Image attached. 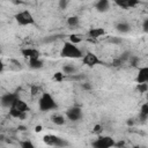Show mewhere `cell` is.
<instances>
[{
	"mask_svg": "<svg viewBox=\"0 0 148 148\" xmlns=\"http://www.w3.org/2000/svg\"><path fill=\"white\" fill-rule=\"evenodd\" d=\"M60 57L62 58H69V59H82L83 58V52L81 49L76 45L68 42H65L61 50H60Z\"/></svg>",
	"mask_w": 148,
	"mask_h": 148,
	"instance_id": "cell-1",
	"label": "cell"
},
{
	"mask_svg": "<svg viewBox=\"0 0 148 148\" xmlns=\"http://www.w3.org/2000/svg\"><path fill=\"white\" fill-rule=\"evenodd\" d=\"M28 111H29V105L27 104V102H24L22 98L18 97L15 101V103L12 105V108H9V116L13 118L23 119Z\"/></svg>",
	"mask_w": 148,
	"mask_h": 148,
	"instance_id": "cell-2",
	"label": "cell"
},
{
	"mask_svg": "<svg viewBox=\"0 0 148 148\" xmlns=\"http://www.w3.org/2000/svg\"><path fill=\"white\" fill-rule=\"evenodd\" d=\"M38 108L40 111H51V110H56L58 108L56 99L53 98V96L50 92H43L39 98H38Z\"/></svg>",
	"mask_w": 148,
	"mask_h": 148,
	"instance_id": "cell-3",
	"label": "cell"
},
{
	"mask_svg": "<svg viewBox=\"0 0 148 148\" xmlns=\"http://www.w3.org/2000/svg\"><path fill=\"white\" fill-rule=\"evenodd\" d=\"M14 18H15V22L18 25H22V27L35 24V17L31 14V12L28 10V9H23V10L17 12L14 15Z\"/></svg>",
	"mask_w": 148,
	"mask_h": 148,
	"instance_id": "cell-4",
	"label": "cell"
},
{
	"mask_svg": "<svg viewBox=\"0 0 148 148\" xmlns=\"http://www.w3.org/2000/svg\"><path fill=\"white\" fill-rule=\"evenodd\" d=\"M92 148H113L116 147V140L109 135H98L92 142Z\"/></svg>",
	"mask_w": 148,
	"mask_h": 148,
	"instance_id": "cell-5",
	"label": "cell"
},
{
	"mask_svg": "<svg viewBox=\"0 0 148 148\" xmlns=\"http://www.w3.org/2000/svg\"><path fill=\"white\" fill-rule=\"evenodd\" d=\"M43 141L47 146H52V147H57V148H62V147L68 146V142L65 139H62V138H60L58 135H53V134L44 135Z\"/></svg>",
	"mask_w": 148,
	"mask_h": 148,
	"instance_id": "cell-6",
	"label": "cell"
},
{
	"mask_svg": "<svg viewBox=\"0 0 148 148\" xmlns=\"http://www.w3.org/2000/svg\"><path fill=\"white\" fill-rule=\"evenodd\" d=\"M82 62H83L86 66H88V67H94V66H96V65L102 64V60L98 58V56H97L96 53L88 51V52H86V53L83 54Z\"/></svg>",
	"mask_w": 148,
	"mask_h": 148,
	"instance_id": "cell-7",
	"label": "cell"
},
{
	"mask_svg": "<svg viewBox=\"0 0 148 148\" xmlns=\"http://www.w3.org/2000/svg\"><path fill=\"white\" fill-rule=\"evenodd\" d=\"M65 114H66V118L68 120L77 121V120H80L82 118L83 112H82V109L80 106L74 105V106H71L69 109H67V111L65 112Z\"/></svg>",
	"mask_w": 148,
	"mask_h": 148,
	"instance_id": "cell-8",
	"label": "cell"
},
{
	"mask_svg": "<svg viewBox=\"0 0 148 148\" xmlns=\"http://www.w3.org/2000/svg\"><path fill=\"white\" fill-rule=\"evenodd\" d=\"M18 98V95L15 94V92H6L3 95H1V98H0V103L2 105V108H12V105L15 103V101Z\"/></svg>",
	"mask_w": 148,
	"mask_h": 148,
	"instance_id": "cell-9",
	"label": "cell"
},
{
	"mask_svg": "<svg viewBox=\"0 0 148 148\" xmlns=\"http://www.w3.org/2000/svg\"><path fill=\"white\" fill-rule=\"evenodd\" d=\"M136 84L139 83H147L148 84V66H142L138 69L136 76H135Z\"/></svg>",
	"mask_w": 148,
	"mask_h": 148,
	"instance_id": "cell-10",
	"label": "cell"
},
{
	"mask_svg": "<svg viewBox=\"0 0 148 148\" xmlns=\"http://www.w3.org/2000/svg\"><path fill=\"white\" fill-rule=\"evenodd\" d=\"M21 54L28 60L35 59V58H40V52L35 47H23V49H21Z\"/></svg>",
	"mask_w": 148,
	"mask_h": 148,
	"instance_id": "cell-11",
	"label": "cell"
},
{
	"mask_svg": "<svg viewBox=\"0 0 148 148\" xmlns=\"http://www.w3.org/2000/svg\"><path fill=\"white\" fill-rule=\"evenodd\" d=\"M114 3H116L118 7H120V8L128 9V8L135 7V6L139 3V1H136V0H120V1H119V0H116Z\"/></svg>",
	"mask_w": 148,
	"mask_h": 148,
	"instance_id": "cell-12",
	"label": "cell"
},
{
	"mask_svg": "<svg viewBox=\"0 0 148 148\" xmlns=\"http://www.w3.org/2000/svg\"><path fill=\"white\" fill-rule=\"evenodd\" d=\"M105 35V29L104 28H90L88 30V36L92 39H97L102 36Z\"/></svg>",
	"mask_w": 148,
	"mask_h": 148,
	"instance_id": "cell-13",
	"label": "cell"
},
{
	"mask_svg": "<svg viewBox=\"0 0 148 148\" xmlns=\"http://www.w3.org/2000/svg\"><path fill=\"white\" fill-rule=\"evenodd\" d=\"M95 9L99 13H105L110 9V1L108 0H98L95 2Z\"/></svg>",
	"mask_w": 148,
	"mask_h": 148,
	"instance_id": "cell-14",
	"label": "cell"
},
{
	"mask_svg": "<svg viewBox=\"0 0 148 148\" xmlns=\"http://www.w3.org/2000/svg\"><path fill=\"white\" fill-rule=\"evenodd\" d=\"M114 28H116V30H117L118 32H120V34H127V32H130V30H131V25H130L128 22H126V21H120V22H118V23L114 25Z\"/></svg>",
	"mask_w": 148,
	"mask_h": 148,
	"instance_id": "cell-15",
	"label": "cell"
},
{
	"mask_svg": "<svg viewBox=\"0 0 148 148\" xmlns=\"http://www.w3.org/2000/svg\"><path fill=\"white\" fill-rule=\"evenodd\" d=\"M28 65L31 69H40L44 67V61L40 58H35V59L28 60Z\"/></svg>",
	"mask_w": 148,
	"mask_h": 148,
	"instance_id": "cell-16",
	"label": "cell"
},
{
	"mask_svg": "<svg viewBox=\"0 0 148 148\" xmlns=\"http://www.w3.org/2000/svg\"><path fill=\"white\" fill-rule=\"evenodd\" d=\"M66 22H67V24H68L69 27H72V28H76V27H79V24H80V17L76 16V15H73V16L67 17Z\"/></svg>",
	"mask_w": 148,
	"mask_h": 148,
	"instance_id": "cell-17",
	"label": "cell"
},
{
	"mask_svg": "<svg viewBox=\"0 0 148 148\" xmlns=\"http://www.w3.org/2000/svg\"><path fill=\"white\" fill-rule=\"evenodd\" d=\"M51 120H52V123L53 124H56V125H58V126H61V125H64L65 124V117L62 116V114H53L52 116V118H51Z\"/></svg>",
	"mask_w": 148,
	"mask_h": 148,
	"instance_id": "cell-18",
	"label": "cell"
},
{
	"mask_svg": "<svg viewBox=\"0 0 148 148\" xmlns=\"http://www.w3.org/2000/svg\"><path fill=\"white\" fill-rule=\"evenodd\" d=\"M140 118H141V120H146L148 118V102L141 105V108H140Z\"/></svg>",
	"mask_w": 148,
	"mask_h": 148,
	"instance_id": "cell-19",
	"label": "cell"
},
{
	"mask_svg": "<svg viewBox=\"0 0 148 148\" xmlns=\"http://www.w3.org/2000/svg\"><path fill=\"white\" fill-rule=\"evenodd\" d=\"M76 72V68L74 66H71V65H65L62 66V73L64 74H67V75H71V74H74Z\"/></svg>",
	"mask_w": 148,
	"mask_h": 148,
	"instance_id": "cell-20",
	"label": "cell"
},
{
	"mask_svg": "<svg viewBox=\"0 0 148 148\" xmlns=\"http://www.w3.org/2000/svg\"><path fill=\"white\" fill-rule=\"evenodd\" d=\"M20 148H37V147L34 145L32 141H30V140H24V141H22V142L20 143Z\"/></svg>",
	"mask_w": 148,
	"mask_h": 148,
	"instance_id": "cell-21",
	"label": "cell"
},
{
	"mask_svg": "<svg viewBox=\"0 0 148 148\" xmlns=\"http://www.w3.org/2000/svg\"><path fill=\"white\" fill-rule=\"evenodd\" d=\"M136 89L139 90V92H147L148 91V84L147 83H139V84H136Z\"/></svg>",
	"mask_w": 148,
	"mask_h": 148,
	"instance_id": "cell-22",
	"label": "cell"
},
{
	"mask_svg": "<svg viewBox=\"0 0 148 148\" xmlns=\"http://www.w3.org/2000/svg\"><path fill=\"white\" fill-rule=\"evenodd\" d=\"M81 40H82V39H81L79 36H76V35H71V36H69V42L73 43V44H76V45H77L79 43H81Z\"/></svg>",
	"mask_w": 148,
	"mask_h": 148,
	"instance_id": "cell-23",
	"label": "cell"
},
{
	"mask_svg": "<svg viewBox=\"0 0 148 148\" xmlns=\"http://www.w3.org/2000/svg\"><path fill=\"white\" fill-rule=\"evenodd\" d=\"M68 0H59L58 1V6H59V8L60 9H66L67 8V6H68Z\"/></svg>",
	"mask_w": 148,
	"mask_h": 148,
	"instance_id": "cell-24",
	"label": "cell"
},
{
	"mask_svg": "<svg viewBox=\"0 0 148 148\" xmlns=\"http://www.w3.org/2000/svg\"><path fill=\"white\" fill-rule=\"evenodd\" d=\"M108 42H109V43H112V44H120V43L123 42V39H121L120 37H111Z\"/></svg>",
	"mask_w": 148,
	"mask_h": 148,
	"instance_id": "cell-25",
	"label": "cell"
},
{
	"mask_svg": "<svg viewBox=\"0 0 148 148\" xmlns=\"http://www.w3.org/2000/svg\"><path fill=\"white\" fill-rule=\"evenodd\" d=\"M53 79H54V80H57V81H61V80L64 79V73H60V72L56 73V74H54V76H53Z\"/></svg>",
	"mask_w": 148,
	"mask_h": 148,
	"instance_id": "cell-26",
	"label": "cell"
},
{
	"mask_svg": "<svg viewBox=\"0 0 148 148\" xmlns=\"http://www.w3.org/2000/svg\"><path fill=\"white\" fill-rule=\"evenodd\" d=\"M94 133H96V134H98V135H101V133H102V126L101 125H96L95 127H94V131H92Z\"/></svg>",
	"mask_w": 148,
	"mask_h": 148,
	"instance_id": "cell-27",
	"label": "cell"
},
{
	"mask_svg": "<svg viewBox=\"0 0 148 148\" xmlns=\"http://www.w3.org/2000/svg\"><path fill=\"white\" fill-rule=\"evenodd\" d=\"M142 29H143L145 32H148V17L145 18V21L142 23Z\"/></svg>",
	"mask_w": 148,
	"mask_h": 148,
	"instance_id": "cell-28",
	"label": "cell"
},
{
	"mask_svg": "<svg viewBox=\"0 0 148 148\" xmlns=\"http://www.w3.org/2000/svg\"><path fill=\"white\" fill-rule=\"evenodd\" d=\"M82 88H83V89H90V86L87 84V83H83V84H82Z\"/></svg>",
	"mask_w": 148,
	"mask_h": 148,
	"instance_id": "cell-29",
	"label": "cell"
},
{
	"mask_svg": "<svg viewBox=\"0 0 148 148\" xmlns=\"http://www.w3.org/2000/svg\"><path fill=\"white\" fill-rule=\"evenodd\" d=\"M36 131H37V132H39V131H40V126H38V127H36Z\"/></svg>",
	"mask_w": 148,
	"mask_h": 148,
	"instance_id": "cell-30",
	"label": "cell"
},
{
	"mask_svg": "<svg viewBox=\"0 0 148 148\" xmlns=\"http://www.w3.org/2000/svg\"><path fill=\"white\" fill-rule=\"evenodd\" d=\"M132 148H142V147H140V146H133Z\"/></svg>",
	"mask_w": 148,
	"mask_h": 148,
	"instance_id": "cell-31",
	"label": "cell"
}]
</instances>
